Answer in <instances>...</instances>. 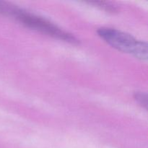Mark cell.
Here are the masks:
<instances>
[{
    "label": "cell",
    "instance_id": "6da1fadb",
    "mask_svg": "<svg viewBox=\"0 0 148 148\" xmlns=\"http://www.w3.org/2000/svg\"><path fill=\"white\" fill-rule=\"evenodd\" d=\"M0 13L12 16L26 26L39 30L51 36L70 43H77V40L69 33H66L47 20L0 1Z\"/></svg>",
    "mask_w": 148,
    "mask_h": 148
},
{
    "label": "cell",
    "instance_id": "7a4b0ae2",
    "mask_svg": "<svg viewBox=\"0 0 148 148\" xmlns=\"http://www.w3.org/2000/svg\"><path fill=\"white\" fill-rule=\"evenodd\" d=\"M98 33L108 44L119 51L132 53L141 60H147V45L145 42L137 40L127 33L108 27H101Z\"/></svg>",
    "mask_w": 148,
    "mask_h": 148
},
{
    "label": "cell",
    "instance_id": "3957f363",
    "mask_svg": "<svg viewBox=\"0 0 148 148\" xmlns=\"http://www.w3.org/2000/svg\"><path fill=\"white\" fill-rule=\"evenodd\" d=\"M134 98H135L136 101H137V102L142 106H143L145 109H147V94L144 93V92H135Z\"/></svg>",
    "mask_w": 148,
    "mask_h": 148
}]
</instances>
